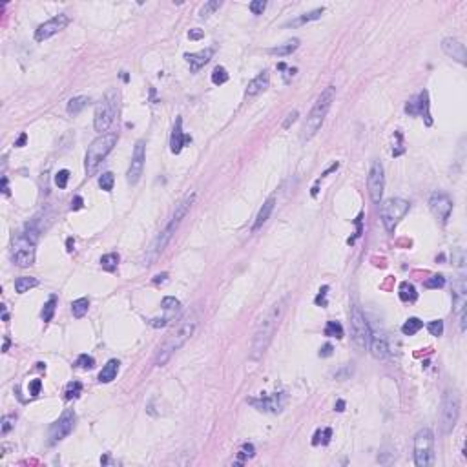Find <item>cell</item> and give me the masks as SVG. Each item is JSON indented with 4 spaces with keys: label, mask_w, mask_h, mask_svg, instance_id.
<instances>
[{
    "label": "cell",
    "mask_w": 467,
    "mask_h": 467,
    "mask_svg": "<svg viewBox=\"0 0 467 467\" xmlns=\"http://www.w3.org/2000/svg\"><path fill=\"white\" fill-rule=\"evenodd\" d=\"M197 327V316L192 312V314H186L184 317L179 319V323L173 327L172 331L166 334L165 341L159 345L157 354H155V365L157 367H163L170 358L173 356L175 350H179L186 341H188L194 332H196Z\"/></svg>",
    "instance_id": "1"
},
{
    "label": "cell",
    "mask_w": 467,
    "mask_h": 467,
    "mask_svg": "<svg viewBox=\"0 0 467 467\" xmlns=\"http://www.w3.org/2000/svg\"><path fill=\"white\" fill-rule=\"evenodd\" d=\"M283 312H285V300H279L261 317V321L256 329V334H254V341H252V358H259V356L265 354V350L268 349L272 338L276 334V329H278Z\"/></svg>",
    "instance_id": "2"
},
{
    "label": "cell",
    "mask_w": 467,
    "mask_h": 467,
    "mask_svg": "<svg viewBox=\"0 0 467 467\" xmlns=\"http://www.w3.org/2000/svg\"><path fill=\"white\" fill-rule=\"evenodd\" d=\"M334 97H336V88L334 86H327L319 93V97L316 99L310 113L307 115V121H305V126H303V139L309 141L319 132V128L323 126L325 117H327V113H329L332 102H334Z\"/></svg>",
    "instance_id": "3"
},
{
    "label": "cell",
    "mask_w": 467,
    "mask_h": 467,
    "mask_svg": "<svg viewBox=\"0 0 467 467\" xmlns=\"http://www.w3.org/2000/svg\"><path fill=\"white\" fill-rule=\"evenodd\" d=\"M117 143V133H102L100 137H97L93 143L88 146L86 151V173L93 175L97 172L99 165L106 159V155L113 150V146Z\"/></svg>",
    "instance_id": "4"
},
{
    "label": "cell",
    "mask_w": 467,
    "mask_h": 467,
    "mask_svg": "<svg viewBox=\"0 0 467 467\" xmlns=\"http://www.w3.org/2000/svg\"><path fill=\"white\" fill-rule=\"evenodd\" d=\"M117 108H119V91L112 90L106 93V97L100 100L95 108V119H93V124H95V130L104 133L110 130V126L115 121V115H117Z\"/></svg>",
    "instance_id": "5"
},
{
    "label": "cell",
    "mask_w": 467,
    "mask_h": 467,
    "mask_svg": "<svg viewBox=\"0 0 467 467\" xmlns=\"http://www.w3.org/2000/svg\"><path fill=\"white\" fill-rule=\"evenodd\" d=\"M415 464L429 467L434 464V434L429 427L420 429L415 436Z\"/></svg>",
    "instance_id": "6"
},
{
    "label": "cell",
    "mask_w": 467,
    "mask_h": 467,
    "mask_svg": "<svg viewBox=\"0 0 467 467\" xmlns=\"http://www.w3.org/2000/svg\"><path fill=\"white\" fill-rule=\"evenodd\" d=\"M409 208H411L409 201L401 199V197H391V199H387V201L382 204V210H380L382 223H384L385 230H387V232H394L396 225L405 217Z\"/></svg>",
    "instance_id": "7"
},
{
    "label": "cell",
    "mask_w": 467,
    "mask_h": 467,
    "mask_svg": "<svg viewBox=\"0 0 467 467\" xmlns=\"http://www.w3.org/2000/svg\"><path fill=\"white\" fill-rule=\"evenodd\" d=\"M370 327L367 323V317L362 312V309L358 305L350 307V334H352V341L360 350H367L370 343Z\"/></svg>",
    "instance_id": "8"
},
{
    "label": "cell",
    "mask_w": 467,
    "mask_h": 467,
    "mask_svg": "<svg viewBox=\"0 0 467 467\" xmlns=\"http://www.w3.org/2000/svg\"><path fill=\"white\" fill-rule=\"evenodd\" d=\"M460 416V398L454 391H447L442 400V411H440V425L442 433L449 434L456 427Z\"/></svg>",
    "instance_id": "9"
},
{
    "label": "cell",
    "mask_w": 467,
    "mask_h": 467,
    "mask_svg": "<svg viewBox=\"0 0 467 467\" xmlns=\"http://www.w3.org/2000/svg\"><path fill=\"white\" fill-rule=\"evenodd\" d=\"M367 188H369V196L372 203H380L382 196H384L385 188V173H384V165L380 161H374L370 165L369 175H367Z\"/></svg>",
    "instance_id": "10"
},
{
    "label": "cell",
    "mask_w": 467,
    "mask_h": 467,
    "mask_svg": "<svg viewBox=\"0 0 467 467\" xmlns=\"http://www.w3.org/2000/svg\"><path fill=\"white\" fill-rule=\"evenodd\" d=\"M69 24V17L68 15H55L53 18H50V20H46L44 24H40L37 28V31H35V40L37 42H42V40H48L50 37H53V35H57L59 31H62L66 26Z\"/></svg>",
    "instance_id": "11"
},
{
    "label": "cell",
    "mask_w": 467,
    "mask_h": 467,
    "mask_svg": "<svg viewBox=\"0 0 467 467\" xmlns=\"http://www.w3.org/2000/svg\"><path fill=\"white\" fill-rule=\"evenodd\" d=\"M429 206L431 212L434 214V217L440 221V223H447V219L451 217L452 212V201L451 197L444 194V192H434L429 199Z\"/></svg>",
    "instance_id": "12"
},
{
    "label": "cell",
    "mask_w": 467,
    "mask_h": 467,
    "mask_svg": "<svg viewBox=\"0 0 467 467\" xmlns=\"http://www.w3.org/2000/svg\"><path fill=\"white\" fill-rule=\"evenodd\" d=\"M144 161H146V151H144V141H137L135 148H133V155H132V163H130L126 179L130 184H137L144 170Z\"/></svg>",
    "instance_id": "13"
},
{
    "label": "cell",
    "mask_w": 467,
    "mask_h": 467,
    "mask_svg": "<svg viewBox=\"0 0 467 467\" xmlns=\"http://www.w3.org/2000/svg\"><path fill=\"white\" fill-rule=\"evenodd\" d=\"M286 401V394L285 392H274L270 396H261V398H250L249 403L254 405L259 411H265V413H281L283 407H285Z\"/></svg>",
    "instance_id": "14"
},
{
    "label": "cell",
    "mask_w": 467,
    "mask_h": 467,
    "mask_svg": "<svg viewBox=\"0 0 467 467\" xmlns=\"http://www.w3.org/2000/svg\"><path fill=\"white\" fill-rule=\"evenodd\" d=\"M75 427V413L73 411H66L64 415L51 425L50 429V438H51V444H57L64 438L68 436L69 433Z\"/></svg>",
    "instance_id": "15"
},
{
    "label": "cell",
    "mask_w": 467,
    "mask_h": 467,
    "mask_svg": "<svg viewBox=\"0 0 467 467\" xmlns=\"http://www.w3.org/2000/svg\"><path fill=\"white\" fill-rule=\"evenodd\" d=\"M405 112L409 113V115H420V117H425L427 126H431L433 121H431V113H429V93H427L425 90L420 91L415 99H411V100L405 104Z\"/></svg>",
    "instance_id": "16"
},
{
    "label": "cell",
    "mask_w": 467,
    "mask_h": 467,
    "mask_svg": "<svg viewBox=\"0 0 467 467\" xmlns=\"http://www.w3.org/2000/svg\"><path fill=\"white\" fill-rule=\"evenodd\" d=\"M13 261H15V265L17 267H20V268L31 267L33 261H35V249H33V243H30L26 237H22L20 243L13 249Z\"/></svg>",
    "instance_id": "17"
},
{
    "label": "cell",
    "mask_w": 467,
    "mask_h": 467,
    "mask_svg": "<svg viewBox=\"0 0 467 467\" xmlns=\"http://www.w3.org/2000/svg\"><path fill=\"white\" fill-rule=\"evenodd\" d=\"M161 309L165 310V316L150 319L151 327H165V325L170 323L173 317H175V312L181 309V301L172 298V296H166V298H163V301H161Z\"/></svg>",
    "instance_id": "18"
},
{
    "label": "cell",
    "mask_w": 467,
    "mask_h": 467,
    "mask_svg": "<svg viewBox=\"0 0 467 467\" xmlns=\"http://www.w3.org/2000/svg\"><path fill=\"white\" fill-rule=\"evenodd\" d=\"M442 50H444V53L447 57L454 59V61L460 62V64H466L467 62L466 46L462 44L458 38H452V37L444 38V40H442Z\"/></svg>",
    "instance_id": "19"
},
{
    "label": "cell",
    "mask_w": 467,
    "mask_h": 467,
    "mask_svg": "<svg viewBox=\"0 0 467 467\" xmlns=\"http://www.w3.org/2000/svg\"><path fill=\"white\" fill-rule=\"evenodd\" d=\"M190 141H192V139H190L188 135H184V132H183V119L177 117L172 130V137H170V150H172V153H175V155L181 153L184 144L190 143Z\"/></svg>",
    "instance_id": "20"
},
{
    "label": "cell",
    "mask_w": 467,
    "mask_h": 467,
    "mask_svg": "<svg viewBox=\"0 0 467 467\" xmlns=\"http://www.w3.org/2000/svg\"><path fill=\"white\" fill-rule=\"evenodd\" d=\"M370 354L372 358L376 360H385L387 354H389V343H387V338L384 334H378V332H370Z\"/></svg>",
    "instance_id": "21"
},
{
    "label": "cell",
    "mask_w": 467,
    "mask_h": 467,
    "mask_svg": "<svg viewBox=\"0 0 467 467\" xmlns=\"http://www.w3.org/2000/svg\"><path fill=\"white\" fill-rule=\"evenodd\" d=\"M212 57H214V48H206L203 51L186 53V55H184V59H186L192 71H199L204 64H208V61H210Z\"/></svg>",
    "instance_id": "22"
},
{
    "label": "cell",
    "mask_w": 467,
    "mask_h": 467,
    "mask_svg": "<svg viewBox=\"0 0 467 467\" xmlns=\"http://www.w3.org/2000/svg\"><path fill=\"white\" fill-rule=\"evenodd\" d=\"M268 84H270V75H268V71L265 69V71H261L259 75L254 77V79L249 83L247 97H256V95H259L261 91H265L267 88H268Z\"/></svg>",
    "instance_id": "23"
},
{
    "label": "cell",
    "mask_w": 467,
    "mask_h": 467,
    "mask_svg": "<svg viewBox=\"0 0 467 467\" xmlns=\"http://www.w3.org/2000/svg\"><path fill=\"white\" fill-rule=\"evenodd\" d=\"M274 206H276V197L274 196H270L267 201L263 203V206L259 208V212H257V216H256V221H254V226H252V230L256 232V230H259L261 226L267 223V219L270 217V214H272V210H274Z\"/></svg>",
    "instance_id": "24"
},
{
    "label": "cell",
    "mask_w": 467,
    "mask_h": 467,
    "mask_svg": "<svg viewBox=\"0 0 467 467\" xmlns=\"http://www.w3.org/2000/svg\"><path fill=\"white\" fill-rule=\"evenodd\" d=\"M119 365H121L119 360H110V362L102 367V370L99 372V382H100V384H110V382H113V380L117 378V374H119Z\"/></svg>",
    "instance_id": "25"
},
{
    "label": "cell",
    "mask_w": 467,
    "mask_h": 467,
    "mask_svg": "<svg viewBox=\"0 0 467 467\" xmlns=\"http://www.w3.org/2000/svg\"><path fill=\"white\" fill-rule=\"evenodd\" d=\"M298 48H300V38H292V40H286L285 44L270 48L268 53H270V55H276V57H288V55H292Z\"/></svg>",
    "instance_id": "26"
},
{
    "label": "cell",
    "mask_w": 467,
    "mask_h": 467,
    "mask_svg": "<svg viewBox=\"0 0 467 467\" xmlns=\"http://www.w3.org/2000/svg\"><path fill=\"white\" fill-rule=\"evenodd\" d=\"M88 102H90V97H86V95L73 97L68 102V113H69V115H77V113H81L84 108L88 106Z\"/></svg>",
    "instance_id": "27"
},
{
    "label": "cell",
    "mask_w": 467,
    "mask_h": 467,
    "mask_svg": "<svg viewBox=\"0 0 467 467\" xmlns=\"http://www.w3.org/2000/svg\"><path fill=\"white\" fill-rule=\"evenodd\" d=\"M418 298V294H416V288L409 281H403L401 285H400V300L405 303H413Z\"/></svg>",
    "instance_id": "28"
},
{
    "label": "cell",
    "mask_w": 467,
    "mask_h": 467,
    "mask_svg": "<svg viewBox=\"0 0 467 467\" xmlns=\"http://www.w3.org/2000/svg\"><path fill=\"white\" fill-rule=\"evenodd\" d=\"M325 13V8H317L314 9V11H309V13H305V15H301L300 18H296V20H292V22H288V26H303V24L307 22H312V20H317L319 17Z\"/></svg>",
    "instance_id": "29"
},
{
    "label": "cell",
    "mask_w": 467,
    "mask_h": 467,
    "mask_svg": "<svg viewBox=\"0 0 467 467\" xmlns=\"http://www.w3.org/2000/svg\"><path fill=\"white\" fill-rule=\"evenodd\" d=\"M37 285H38V281L35 278L22 276V278L15 279V290L18 292V294H24V292H28L30 288H33V286H37Z\"/></svg>",
    "instance_id": "30"
},
{
    "label": "cell",
    "mask_w": 467,
    "mask_h": 467,
    "mask_svg": "<svg viewBox=\"0 0 467 467\" xmlns=\"http://www.w3.org/2000/svg\"><path fill=\"white\" fill-rule=\"evenodd\" d=\"M422 327H423L422 319H418V317H409L405 323L401 325V332H403L405 336H415L416 332L420 331Z\"/></svg>",
    "instance_id": "31"
},
{
    "label": "cell",
    "mask_w": 467,
    "mask_h": 467,
    "mask_svg": "<svg viewBox=\"0 0 467 467\" xmlns=\"http://www.w3.org/2000/svg\"><path fill=\"white\" fill-rule=\"evenodd\" d=\"M88 307H90V300H88V298L75 300V301L71 303V314L75 317H84L86 312H88Z\"/></svg>",
    "instance_id": "32"
},
{
    "label": "cell",
    "mask_w": 467,
    "mask_h": 467,
    "mask_svg": "<svg viewBox=\"0 0 467 467\" xmlns=\"http://www.w3.org/2000/svg\"><path fill=\"white\" fill-rule=\"evenodd\" d=\"M323 332L325 336H329V338H336V339L343 338V327H341L339 321H327Z\"/></svg>",
    "instance_id": "33"
},
{
    "label": "cell",
    "mask_w": 467,
    "mask_h": 467,
    "mask_svg": "<svg viewBox=\"0 0 467 467\" xmlns=\"http://www.w3.org/2000/svg\"><path fill=\"white\" fill-rule=\"evenodd\" d=\"M254 454H256L254 445H252V444H243L241 449H239V452H237V462H235V464H245L247 460L254 458Z\"/></svg>",
    "instance_id": "34"
},
{
    "label": "cell",
    "mask_w": 467,
    "mask_h": 467,
    "mask_svg": "<svg viewBox=\"0 0 467 467\" xmlns=\"http://www.w3.org/2000/svg\"><path fill=\"white\" fill-rule=\"evenodd\" d=\"M119 265V256L117 254H106V256L100 257V267L108 272H113Z\"/></svg>",
    "instance_id": "35"
},
{
    "label": "cell",
    "mask_w": 467,
    "mask_h": 467,
    "mask_svg": "<svg viewBox=\"0 0 467 467\" xmlns=\"http://www.w3.org/2000/svg\"><path fill=\"white\" fill-rule=\"evenodd\" d=\"M55 307H57V296H51V298L48 300V303L44 305V309H42V319H44V323H48V321L53 319Z\"/></svg>",
    "instance_id": "36"
},
{
    "label": "cell",
    "mask_w": 467,
    "mask_h": 467,
    "mask_svg": "<svg viewBox=\"0 0 467 467\" xmlns=\"http://www.w3.org/2000/svg\"><path fill=\"white\" fill-rule=\"evenodd\" d=\"M81 392H83V384L81 382H69L64 394H66V400H75L81 396Z\"/></svg>",
    "instance_id": "37"
},
{
    "label": "cell",
    "mask_w": 467,
    "mask_h": 467,
    "mask_svg": "<svg viewBox=\"0 0 467 467\" xmlns=\"http://www.w3.org/2000/svg\"><path fill=\"white\" fill-rule=\"evenodd\" d=\"M226 81H228V73H226V69L223 68V66L214 68V71H212V83L216 84V86H221V84H225Z\"/></svg>",
    "instance_id": "38"
},
{
    "label": "cell",
    "mask_w": 467,
    "mask_h": 467,
    "mask_svg": "<svg viewBox=\"0 0 467 467\" xmlns=\"http://www.w3.org/2000/svg\"><path fill=\"white\" fill-rule=\"evenodd\" d=\"M113 183H115V177H113L112 172H104L99 177V186L104 190V192H112Z\"/></svg>",
    "instance_id": "39"
},
{
    "label": "cell",
    "mask_w": 467,
    "mask_h": 467,
    "mask_svg": "<svg viewBox=\"0 0 467 467\" xmlns=\"http://www.w3.org/2000/svg\"><path fill=\"white\" fill-rule=\"evenodd\" d=\"M331 436H332V429H323V431H317L316 436H314V440H312V444L314 445H327L329 442H331Z\"/></svg>",
    "instance_id": "40"
},
{
    "label": "cell",
    "mask_w": 467,
    "mask_h": 467,
    "mask_svg": "<svg viewBox=\"0 0 467 467\" xmlns=\"http://www.w3.org/2000/svg\"><path fill=\"white\" fill-rule=\"evenodd\" d=\"M219 8H221V2H219V0H210V2H206L203 8H201L199 15H201V18H206V17H210L212 13Z\"/></svg>",
    "instance_id": "41"
},
{
    "label": "cell",
    "mask_w": 467,
    "mask_h": 467,
    "mask_svg": "<svg viewBox=\"0 0 467 467\" xmlns=\"http://www.w3.org/2000/svg\"><path fill=\"white\" fill-rule=\"evenodd\" d=\"M77 367H79V369H93V367H95V360H93V356L81 354L79 358H77Z\"/></svg>",
    "instance_id": "42"
},
{
    "label": "cell",
    "mask_w": 467,
    "mask_h": 467,
    "mask_svg": "<svg viewBox=\"0 0 467 467\" xmlns=\"http://www.w3.org/2000/svg\"><path fill=\"white\" fill-rule=\"evenodd\" d=\"M69 181V170H59L57 175H55V184L59 188H66Z\"/></svg>",
    "instance_id": "43"
},
{
    "label": "cell",
    "mask_w": 467,
    "mask_h": 467,
    "mask_svg": "<svg viewBox=\"0 0 467 467\" xmlns=\"http://www.w3.org/2000/svg\"><path fill=\"white\" fill-rule=\"evenodd\" d=\"M15 420H17L15 415H6L4 418H2V427H0L2 434H8L9 431L15 427Z\"/></svg>",
    "instance_id": "44"
},
{
    "label": "cell",
    "mask_w": 467,
    "mask_h": 467,
    "mask_svg": "<svg viewBox=\"0 0 467 467\" xmlns=\"http://www.w3.org/2000/svg\"><path fill=\"white\" fill-rule=\"evenodd\" d=\"M427 331L433 334V336H442L444 334V321L442 319H434V321H431L429 325H427Z\"/></svg>",
    "instance_id": "45"
},
{
    "label": "cell",
    "mask_w": 467,
    "mask_h": 467,
    "mask_svg": "<svg viewBox=\"0 0 467 467\" xmlns=\"http://www.w3.org/2000/svg\"><path fill=\"white\" fill-rule=\"evenodd\" d=\"M444 285H445V278L444 276H440V274L431 276V278L425 281V286H427V288H442Z\"/></svg>",
    "instance_id": "46"
},
{
    "label": "cell",
    "mask_w": 467,
    "mask_h": 467,
    "mask_svg": "<svg viewBox=\"0 0 467 467\" xmlns=\"http://www.w3.org/2000/svg\"><path fill=\"white\" fill-rule=\"evenodd\" d=\"M265 8H267V2H265V0H254V2H250L249 6V9L254 15H263Z\"/></svg>",
    "instance_id": "47"
},
{
    "label": "cell",
    "mask_w": 467,
    "mask_h": 467,
    "mask_svg": "<svg viewBox=\"0 0 467 467\" xmlns=\"http://www.w3.org/2000/svg\"><path fill=\"white\" fill-rule=\"evenodd\" d=\"M327 292H329V285H323L319 288V294L316 296L314 303L319 305V307H327Z\"/></svg>",
    "instance_id": "48"
},
{
    "label": "cell",
    "mask_w": 467,
    "mask_h": 467,
    "mask_svg": "<svg viewBox=\"0 0 467 467\" xmlns=\"http://www.w3.org/2000/svg\"><path fill=\"white\" fill-rule=\"evenodd\" d=\"M298 117H300V112H298V110H292V112L286 115L285 122H283V130H288V128H290V126H292V124H294V122L298 121Z\"/></svg>",
    "instance_id": "49"
},
{
    "label": "cell",
    "mask_w": 467,
    "mask_h": 467,
    "mask_svg": "<svg viewBox=\"0 0 467 467\" xmlns=\"http://www.w3.org/2000/svg\"><path fill=\"white\" fill-rule=\"evenodd\" d=\"M40 387H42V382H40V380H31L30 382V394L31 396H38Z\"/></svg>",
    "instance_id": "50"
},
{
    "label": "cell",
    "mask_w": 467,
    "mask_h": 467,
    "mask_svg": "<svg viewBox=\"0 0 467 467\" xmlns=\"http://www.w3.org/2000/svg\"><path fill=\"white\" fill-rule=\"evenodd\" d=\"M332 350H334V347H332L331 343H327V345H323L319 349V356H321V358H329V356H332Z\"/></svg>",
    "instance_id": "51"
},
{
    "label": "cell",
    "mask_w": 467,
    "mask_h": 467,
    "mask_svg": "<svg viewBox=\"0 0 467 467\" xmlns=\"http://www.w3.org/2000/svg\"><path fill=\"white\" fill-rule=\"evenodd\" d=\"M204 37V31L203 30H190L188 31V38L190 40H199V38Z\"/></svg>",
    "instance_id": "52"
},
{
    "label": "cell",
    "mask_w": 467,
    "mask_h": 467,
    "mask_svg": "<svg viewBox=\"0 0 467 467\" xmlns=\"http://www.w3.org/2000/svg\"><path fill=\"white\" fill-rule=\"evenodd\" d=\"M84 204V199L81 196H75L73 197V201H71V210H81Z\"/></svg>",
    "instance_id": "53"
},
{
    "label": "cell",
    "mask_w": 467,
    "mask_h": 467,
    "mask_svg": "<svg viewBox=\"0 0 467 467\" xmlns=\"http://www.w3.org/2000/svg\"><path fill=\"white\" fill-rule=\"evenodd\" d=\"M338 168H339V165H338V163H334V165H332L331 168H327V170H325V172L321 173V177H319V179H323V177H327V175H329V173H331V172H334V170H338Z\"/></svg>",
    "instance_id": "54"
},
{
    "label": "cell",
    "mask_w": 467,
    "mask_h": 467,
    "mask_svg": "<svg viewBox=\"0 0 467 467\" xmlns=\"http://www.w3.org/2000/svg\"><path fill=\"white\" fill-rule=\"evenodd\" d=\"M26 141H28V135H26V133H22V135L18 137V141L15 143V146H18V148H20V146H24V144H26Z\"/></svg>",
    "instance_id": "55"
},
{
    "label": "cell",
    "mask_w": 467,
    "mask_h": 467,
    "mask_svg": "<svg viewBox=\"0 0 467 467\" xmlns=\"http://www.w3.org/2000/svg\"><path fill=\"white\" fill-rule=\"evenodd\" d=\"M166 278H168V274H159V276H155V279H153V283H165Z\"/></svg>",
    "instance_id": "56"
},
{
    "label": "cell",
    "mask_w": 467,
    "mask_h": 467,
    "mask_svg": "<svg viewBox=\"0 0 467 467\" xmlns=\"http://www.w3.org/2000/svg\"><path fill=\"white\" fill-rule=\"evenodd\" d=\"M336 411H338V413H343V411H345V401H343V400H338V403H336Z\"/></svg>",
    "instance_id": "57"
},
{
    "label": "cell",
    "mask_w": 467,
    "mask_h": 467,
    "mask_svg": "<svg viewBox=\"0 0 467 467\" xmlns=\"http://www.w3.org/2000/svg\"><path fill=\"white\" fill-rule=\"evenodd\" d=\"M2 192H4L6 196L9 194V190H8V179H6V177H2Z\"/></svg>",
    "instance_id": "58"
},
{
    "label": "cell",
    "mask_w": 467,
    "mask_h": 467,
    "mask_svg": "<svg viewBox=\"0 0 467 467\" xmlns=\"http://www.w3.org/2000/svg\"><path fill=\"white\" fill-rule=\"evenodd\" d=\"M66 245H68V252H73V247H75V243H73V239H71V237L68 239V243H66Z\"/></svg>",
    "instance_id": "59"
},
{
    "label": "cell",
    "mask_w": 467,
    "mask_h": 467,
    "mask_svg": "<svg viewBox=\"0 0 467 467\" xmlns=\"http://www.w3.org/2000/svg\"><path fill=\"white\" fill-rule=\"evenodd\" d=\"M9 349V339L6 338V341H4V350H8Z\"/></svg>",
    "instance_id": "60"
}]
</instances>
